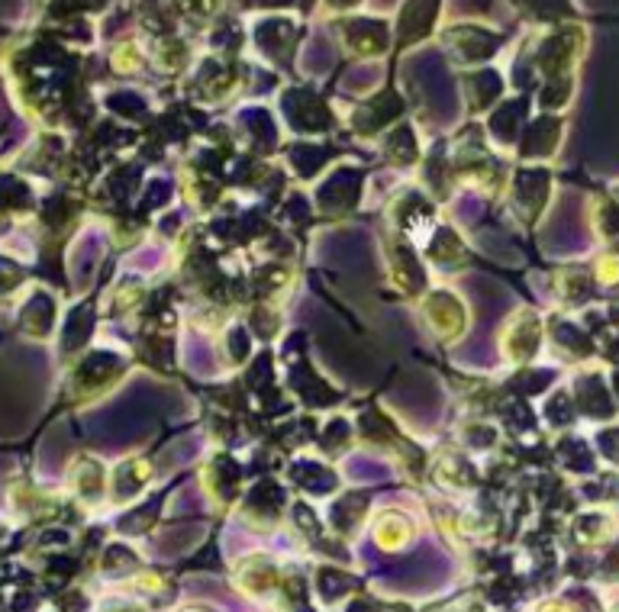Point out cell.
Returning a JSON list of instances; mask_svg holds the SVG:
<instances>
[{"label":"cell","mask_w":619,"mask_h":612,"mask_svg":"<svg viewBox=\"0 0 619 612\" xmlns=\"http://www.w3.org/2000/svg\"><path fill=\"white\" fill-rule=\"evenodd\" d=\"M326 580H329V583H336V577H329V573H326ZM342 590H345V583L339 580V593H342ZM326 593H329V596H332V593H336V586H329V590H326Z\"/></svg>","instance_id":"obj_1"}]
</instances>
